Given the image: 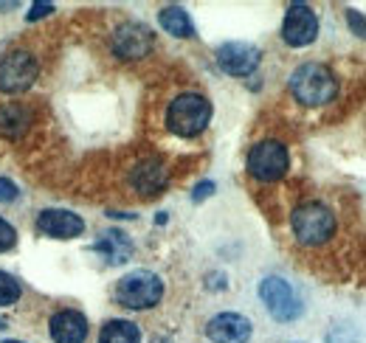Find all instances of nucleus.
Segmentation results:
<instances>
[{"mask_svg": "<svg viewBox=\"0 0 366 343\" xmlns=\"http://www.w3.org/2000/svg\"><path fill=\"white\" fill-rule=\"evenodd\" d=\"M290 93L296 96V101H302L307 107H321V104H327V101L335 99L338 79H335V74L327 65H321V62H305L290 76Z\"/></svg>", "mask_w": 366, "mask_h": 343, "instance_id": "f257e3e1", "label": "nucleus"}, {"mask_svg": "<svg viewBox=\"0 0 366 343\" xmlns=\"http://www.w3.org/2000/svg\"><path fill=\"white\" fill-rule=\"evenodd\" d=\"M212 121V101L200 93H181L167 110V127L181 138H194Z\"/></svg>", "mask_w": 366, "mask_h": 343, "instance_id": "f03ea898", "label": "nucleus"}, {"mask_svg": "<svg viewBox=\"0 0 366 343\" xmlns=\"http://www.w3.org/2000/svg\"><path fill=\"white\" fill-rule=\"evenodd\" d=\"M161 299H164V282L149 270H133L116 284V301L127 309H149Z\"/></svg>", "mask_w": 366, "mask_h": 343, "instance_id": "7ed1b4c3", "label": "nucleus"}, {"mask_svg": "<svg viewBox=\"0 0 366 343\" xmlns=\"http://www.w3.org/2000/svg\"><path fill=\"white\" fill-rule=\"evenodd\" d=\"M290 228L302 245H321L335 234V214L321 203H305L290 214Z\"/></svg>", "mask_w": 366, "mask_h": 343, "instance_id": "20e7f679", "label": "nucleus"}, {"mask_svg": "<svg viewBox=\"0 0 366 343\" xmlns=\"http://www.w3.org/2000/svg\"><path fill=\"white\" fill-rule=\"evenodd\" d=\"M287 166H290V155H287V146L279 141H259L248 152V172L262 183L279 180Z\"/></svg>", "mask_w": 366, "mask_h": 343, "instance_id": "39448f33", "label": "nucleus"}, {"mask_svg": "<svg viewBox=\"0 0 366 343\" xmlns=\"http://www.w3.org/2000/svg\"><path fill=\"white\" fill-rule=\"evenodd\" d=\"M40 65L29 51H11L0 59V93H23L37 82Z\"/></svg>", "mask_w": 366, "mask_h": 343, "instance_id": "423d86ee", "label": "nucleus"}, {"mask_svg": "<svg viewBox=\"0 0 366 343\" xmlns=\"http://www.w3.org/2000/svg\"><path fill=\"white\" fill-rule=\"evenodd\" d=\"M259 299L265 301L268 312L276 321H296L302 315V301L293 293V287L279 279V276H268L259 282Z\"/></svg>", "mask_w": 366, "mask_h": 343, "instance_id": "0eeeda50", "label": "nucleus"}, {"mask_svg": "<svg viewBox=\"0 0 366 343\" xmlns=\"http://www.w3.org/2000/svg\"><path fill=\"white\" fill-rule=\"evenodd\" d=\"M319 37V17L305 3H290L282 26V40L290 48H305Z\"/></svg>", "mask_w": 366, "mask_h": 343, "instance_id": "6e6552de", "label": "nucleus"}, {"mask_svg": "<svg viewBox=\"0 0 366 343\" xmlns=\"http://www.w3.org/2000/svg\"><path fill=\"white\" fill-rule=\"evenodd\" d=\"M110 48L119 59H144L155 48V34L144 23H124L113 31Z\"/></svg>", "mask_w": 366, "mask_h": 343, "instance_id": "1a4fd4ad", "label": "nucleus"}, {"mask_svg": "<svg viewBox=\"0 0 366 343\" xmlns=\"http://www.w3.org/2000/svg\"><path fill=\"white\" fill-rule=\"evenodd\" d=\"M259 48L251 43H226L217 48V65L229 76H248L259 68Z\"/></svg>", "mask_w": 366, "mask_h": 343, "instance_id": "9d476101", "label": "nucleus"}, {"mask_svg": "<svg viewBox=\"0 0 366 343\" xmlns=\"http://www.w3.org/2000/svg\"><path fill=\"white\" fill-rule=\"evenodd\" d=\"M206 335L212 343H248L251 321L239 312H220L206 324Z\"/></svg>", "mask_w": 366, "mask_h": 343, "instance_id": "9b49d317", "label": "nucleus"}, {"mask_svg": "<svg viewBox=\"0 0 366 343\" xmlns=\"http://www.w3.org/2000/svg\"><path fill=\"white\" fill-rule=\"evenodd\" d=\"M37 228L54 239H74L85 231V219L68 209H46L37 217Z\"/></svg>", "mask_w": 366, "mask_h": 343, "instance_id": "f8f14e48", "label": "nucleus"}, {"mask_svg": "<svg viewBox=\"0 0 366 343\" xmlns=\"http://www.w3.org/2000/svg\"><path fill=\"white\" fill-rule=\"evenodd\" d=\"M54 343H85L88 338V318L76 309H59L48 324Z\"/></svg>", "mask_w": 366, "mask_h": 343, "instance_id": "ddd939ff", "label": "nucleus"}, {"mask_svg": "<svg viewBox=\"0 0 366 343\" xmlns=\"http://www.w3.org/2000/svg\"><path fill=\"white\" fill-rule=\"evenodd\" d=\"M167 180H169V169L164 166L161 158H147V161H141L136 169H133V174H130L133 189H136L138 194H144V197L158 194V192L167 186Z\"/></svg>", "mask_w": 366, "mask_h": 343, "instance_id": "4468645a", "label": "nucleus"}, {"mask_svg": "<svg viewBox=\"0 0 366 343\" xmlns=\"http://www.w3.org/2000/svg\"><path fill=\"white\" fill-rule=\"evenodd\" d=\"M31 119H34L31 107H26V104H20V101L3 104V107H0V135L9 138V141L26 135V129L31 127Z\"/></svg>", "mask_w": 366, "mask_h": 343, "instance_id": "2eb2a0df", "label": "nucleus"}, {"mask_svg": "<svg viewBox=\"0 0 366 343\" xmlns=\"http://www.w3.org/2000/svg\"><path fill=\"white\" fill-rule=\"evenodd\" d=\"M96 254H102V259H107V264H124L127 259L133 257V242L122 234V231H107L96 245Z\"/></svg>", "mask_w": 366, "mask_h": 343, "instance_id": "dca6fc26", "label": "nucleus"}, {"mask_svg": "<svg viewBox=\"0 0 366 343\" xmlns=\"http://www.w3.org/2000/svg\"><path fill=\"white\" fill-rule=\"evenodd\" d=\"M158 20H161L164 31H169L172 37H181V40H189V37H194V26H192V17L186 14V9H181V6H167V9H161Z\"/></svg>", "mask_w": 366, "mask_h": 343, "instance_id": "f3484780", "label": "nucleus"}, {"mask_svg": "<svg viewBox=\"0 0 366 343\" xmlns=\"http://www.w3.org/2000/svg\"><path fill=\"white\" fill-rule=\"evenodd\" d=\"M99 343H141V329H138L133 321L113 318V321H107L102 327Z\"/></svg>", "mask_w": 366, "mask_h": 343, "instance_id": "a211bd4d", "label": "nucleus"}, {"mask_svg": "<svg viewBox=\"0 0 366 343\" xmlns=\"http://www.w3.org/2000/svg\"><path fill=\"white\" fill-rule=\"evenodd\" d=\"M20 282L11 276V273H6V270H0V307H11V304H17L20 299Z\"/></svg>", "mask_w": 366, "mask_h": 343, "instance_id": "6ab92c4d", "label": "nucleus"}, {"mask_svg": "<svg viewBox=\"0 0 366 343\" xmlns=\"http://www.w3.org/2000/svg\"><path fill=\"white\" fill-rule=\"evenodd\" d=\"M17 245V231L0 217V254H6V251H11Z\"/></svg>", "mask_w": 366, "mask_h": 343, "instance_id": "aec40b11", "label": "nucleus"}, {"mask_svg": "<svg viewBox=\"0 0 366 343\" xmlns=\"http://www.w3.org/2000/svg\"><path fill=\"white\" fill-rule=\"evenodd\" d=\"M347 23H350V29H352L355 34H361V37L366 40V17L361 14V11L350 9V11H347Z\"/></svg>", "mask_w": 366, "mask_h": 343, "instance_id": "412c9836", "label": "nucleus"}, {"mask_svg": "<svg viewBox=\"0 0 366 343\" xmlns=\"http://www.w3.org/2000/svg\"><path fill=\"white\" fill-rule=\"evenodd\" d=\"M17 186L9 180V177H0V203H11V200H17Z\"/></svg>", "mask_w": 366, "mask_h": 343, "instance_id": "4be33fe9", "label": "nucleus"}, {"mask_svg": "<svg viewBox=\"0 0 366 343\" xmlns=\"http://www.w3.org/2000/svg\"><path fill=\"white\" fill-rule=\"evenodd\" d=\"M212 194H214V180H203V183H197V186H194L192 200H194V203H200V200H206V197H212Z\"/></svg>", "mask_w": 366, "mask_h": 343, "instance_id": "5701e85b", "label": "nucleus"}, {"mask_svg": "<svg viewBox=\"0 0 366 343\" xmlns=\"http://www.w3.org/2000/svg\"><path fill=\"white\" fill-rule=\"evenodd\" d=\"M51 11H54V3H34V6H31V11L26 14V20H29V23H34V20L46 17V14H51Z\"/></svg>", "mask_w": 366, "mask_h": 343, "instance_id": "b1692460", "label": "nucleus"}, {"mask_svg": "<svg viewBox=\"0 0 366 343\" xmlns=\"http://www.w3.org/2000/svg\"><path fill=\"white\" fill-rule=\"evenodd\" d=\"M152 343H169V341H167V338H155Z\"/></svg>", "mask_w": 366, "mask_h": 343, "instance_id": "393cba45", "label": "nucleus"}, {"mask_svg": "<svg viewBox=\"0 0 366 343\" xmlns=\"http://www.w3.org/2000/svg\"><path fill=\"white\" fill-rule=\"evenodd\" d=\"M3 343H23V341H14V338H9V341H3Z\"/></svg>", "mask_w": 366, "mask_h": 343, "instance_id": "a878e982", "label": "nucleus"}, {"mask_svg": "<svg viewBox=\"0 0 366 343\" xmlns=\"http://www.w3.org/2000/svg\"><path fill=\"white\" fill-rule=\"evenodd\" d=\"M3 327H6V321H3V318H0V329H3Z\"/></svg>", "mask_w": 366, "mask_h": 343, "instance_id": "bb28decb", "label": "nucleus"}]
</instances>
